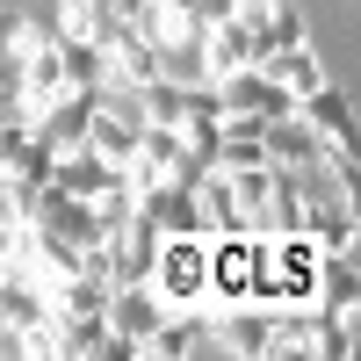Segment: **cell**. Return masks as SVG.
Returning <instances> with one entry per match:
<instances>
[{"instance_id": "obj_1", "label": "cell", "mask_w": 361, "mask_h": 361, "mask_svg": "<svg viewBox=\"0 0 361 361\" xmlns=\"http://www.w3.org/2000/svg\"><path fill=\"white\" fill-rule=\"evenodd\" d=\"M145 289H152L166 311H188V304H202V296H209V238H202V231H166L159 246H152Z\"/></svg>"}, {"instance_id": "obj_22", "label": "cell", "mask_w": 361, "mask_h": 361, "mask_svg": "<svg viewBox=\"0 0 361 361\" xmlns=\"http://www.w3.org/2000/svg\"><path fill=\"white\" fill-rule=\"evenodd\" d=\"M29 217H37V188H29V180L22 173H8V166H0V224H29Z\"/></svg>"}, {"instance_id": "obj_13", "label": "cell", "mask_w": 361, "mask_h": 361, "mask_svg": "<svg viewBox=\"0 0 361 361\" xmlns=\"http://www.w3.org/2000/svg\"><path fill=\"white\" fill-rule=\"evenodd\" d=\"M318 311H361V260L318 253Z\"/></svg>"}, {"instance_id": "obj_24", "label": "cell", "mask_w": 361, "mask_h": 361, "mask_svg": "<svg viewBox=\"0 0 361 361\" xmlns=\"http://www.w3.org/2000/svg\"><path fill=\"white\" fill-rule=\"evenodd\" d=\"M231 8H238V0H188V22H195V29H209V22H224Z\"/></svg>"}, {"instance_id": "obj_14", "label": "cell", "mask_w": 361, "mask_h": 361, "mask_svg": "<svg viewBox=\"0 0 361 361\" xmlns=\"http://www.w3.org/2000/svg\"><path fill=\"white\" fill-rule=\"evenodd\" d=\"M159 80H173V87H202L209 80L202 29H173V37H159Z\"/></svg>"}, {"instance_id": "obj_5", "label": "cell", "mask_w": 361, "mask_h": 361, "mask_svg": "<svg viewBox=\"0 0 361 361\" xmlns=\"http://www.w3.org/2000/svg\"><path fill=\"white\" fill-rule=\"evenodd\" d=\"M102 51H109V80H123V87L159 80V37H145L137 22H116Z\"/></svg>"}, {"instance_id": "obj_8", "label": "cell", "mask_w": 361, "mask_h": 361, "mask_svg": "<svg viewBox=\"0 0 361 361\" xmlns=\"http://www.w3.org/2000/svg\"><path fill=\"white\" fill-rule=\"evenodd\" d=\"M87 123H94V87H66L58 102H44V109H37V130L58 145V152L87 145Z\"/></svg>"}, {"instance_id": "obj_9", "label": "cell", "mask_w": 361, "mask_h": 361, "mask_svg": "<svg viewBox=\"0 0 361 361\" xmlns=\"http://www.w3.org/2000/svg\"><path fill=\"white\" fill-rule=\"evenodd\" d=\"M267 325H275L267 304H231V311H217V354L267 361Z\"/></svg>"}, {"instance_id": "obj_17", "label": "cell", "mask_w": 361, "mask_h": 361, "mask_svg": "<svg viewBox=\"0 0 361 361\" xmlns=\"http://www.w3.org/2000/svg\"><path fill=\"white\" fill-rule=\"evenodd\" d=\"M137 130H145V123H130V116H109V109H94V123H87V152H102L109 166H123V159L137 152Z\"/></svg>"}, {"instance_id": "obj_2", "label": "cell", "mask_w": 361, "mask_h": 361, "mask_svg": "<svg viewBox=\"0 0 361 361\" xmlns=\"http://www.w3.org/2000/svg\"><path fill=\"white\" fill-rule=\"evenodd\" d=\"M253 267H260V231H209V311H231L253 296Z\"/></svg>"}, {"instance_id": "obj_11", "label": "cell", "mask_w": 361, "mask_h": 361, "mask_svg": "<svg viewBox=\"0 0 361 361\" xmlns=\"http://www.w3.org/2000/svg\"><path fill=\"white\" fill-rule=\"evenodd\" d=\"M202 58H209V80H224V73H238V66H253V22H238V15L209 22V29H202Z\"/></svg>"}, {"instance_id": "obj_6", "label": "cell", "mask_w": 361, "mask_h": 361, "mask_svg": "<svg viewBox=\"0 0 361 361\" xmlns=\"http://www.w3.org/2000/svg\"><path fill=\"white\" fill-rule=\"evenodd\" d=\"M296 116H304L325 145H354V102H347V87H340L333 73H325L311 94H296Z\"/></svg>"}, {"instance_id": "obj_26", "label": "cell", "mask_w": 361, "mask_h": 361, "mask_svg": "<svg viewBox=\"0 0 361 361\" xmlns=\"http://www.w3.org/2000/svg\"><path fill=\"white\" fill-rule=\"evenodd\" d=\"M0 22H8V8H0Z\"/></svg>"}, {"instance_id": "obj_12", "label": "cell", "mask_w": 361, "mask_h": 361, "mask_svg": "<svg viewBox=\"0 0 361 361\" xmlns=\"http://www.w3.org/2000/svg\"><path fill=\"white\" fill-rule=\"evenodd\" d=\"M260 73L296 102V94H311V87L325 80V58H318V44H289V51H267V58H260Z\"/></svg>"}, {"instance_id": "obj_4", "label": "cell", "mask_w": 361, "mask_h": 361, "mask_svg": "<svg viewBox=\"0 0 361 361\" xmlns=\"http://www.w3.org/2000/svg\"><path fill=\"white\" fill-rule=\"evenodd\" d=\"M217 102H224V116H289V109H296V102H289L260 66L224 73V80H217Z\"/></svg>"}, {"instance_id": "obj_23", "label": "cell", "mask_w": 361, "mask_h": 361, "mask_svg": "<svg viewBox=\"0 0 361 361\" xmlns=\"http://www.w3.org/2000/svg\"><path fill=\"white\" fill-rule=\"evenodd\" d=\"M109 15H116V22H137L145 37H166V15H159V0H109Z\"/></svg>"}, {"instance_id": "obj_15", "label": "cell", "mask_w": 361, "mask_h": 361, "mask_svg": "<svg viewBox=\"0 0 361 361\" xmlns=\"http://www.w3.org/2000/svg\"><path fill=\"white\" fill-rule=\"evenodd\" d=\"M15 94L29 102V109H44V102H58L66 94V66H58V37L37 51V58H22L15 66Z\"/></svg>"}, {"instance_id": "obj_21", "label": "cell", "mask_w": 361, "mask_h": 361, "mask_svg": "<svg viewBox=\"0 0 361 361\" xmlns=\"http://www.w3.org/2000/svg\"><path fill=\"white\" fill-rule=\"evenodd\" d=\"M51 166H58V145H51L44 130H29V137H22V152H15V166H8V173H22V180H29V188H44V180H51Z\"/></svg>"}, {"instance_id": "obj_20", "label": "cell", "mask_w": 361, "mask_h": 361, "mask_svg": "<svg viewBox=\"0 0 361 361\" xmlns=\"http://www.w3.org/2000/svg\"><path fill=\"white\" fill-rule=\"evenodd\" d=\"M44 44H51V22H37V15H8V22H0V51H8V66L37 58Z\"/></svg>"}, {"instance_id": "obj_7", "label": "cell", "mask_w": 361, "mask_h": 361, "mask_svg": "<svg viewBox=\"0 0 361 361\" xmlns=\"http://www.w3.org/2000/svg\"><path fill=\"white\" fill-rule=\"evenodd\" d=\"M260 152H267V166H289V173H296V166L325 159V137H318V130L304 123V116L289 109V116H267V130H260Z\"/></svg>"}, {"instance_id": "obj_25", "label": "cell", "mask_w": 361, "mask_h": 361, "mask_svg": "<svg viewBox=\"0 0 361 361\" xmlns=\"http://www.w3.org/2000/svg\"><path fill=\"white\" fill-rule=\"evenodd\" d=\"M15 260V224H0V267Z\"/></svg>"}, {"instance_id": "obj_19", "label": "cell", "mask_w": 361, "mask_h": 361, "mask_svg": "<svg viewBox=\"0 0 361 361\" xmlns=\"http://www.w3.org/2000/svg\"><path fill=\"white\" fill-rule=\"evenodd\" d=\"M37 130V109H29L15 87L0 94V166H15V152H22V137Z\"/></svg>"}, {"instance_id": "obj_18", "label": "cell", "mask_w": 361, "mask_h": 361, "mask_svg": "<svg viewBox=\"0 0 361 361\" xmlns=\"http://www.w3.org/2000/svg\"><path fill=\"white\" fill-rule=\"evenodd\" d=\"M58 66H66V87H102L109 80V51L87 37H58Z\"/></svg>"}, {"instance_id": "obj_10", "label": "cell", "mask_w": 361, "mask_h": 361, "mask_svg": "<svg viewBox=\"0 0 361 361\" xmlns=\"http://www.w3.org/2000/svg\"><path fill=\"white\" fill-rule=\"evenodd\" d=\"M304 231H311V246H318V253H354V246H361L354 202H333V195L304 202Z\"/></svg>"}, {"instance_id": "obj_16", "label": "cell", "mask_w": 361, "mask_h": 361, "mask_svg": "<svg viewBox=\"0 0 361 361\" xmlns=\"http://www.w3.org/2000/svg\"><path fill=\"white\" fill-rule=\"evenodd\" d=\"M195 209H202V231H246V209H238L224 166H209V173L195 180Z\"/></svg>"}, {"instance_id": "obj_3", "label": "cell", "mask_w": 361, "mask_h": 361, "mask_svg": "<svg viewBox=\"0 0 361 361\" xmlns=\"http://www.w3.org/2000/svg\"><path fill=\"white\" fill-rule=\"evenodd\" d=\"M195 354H217V311L209 304L166 311L152 333H145V361H195Z\"/></svg>"}]
</instances>
